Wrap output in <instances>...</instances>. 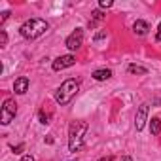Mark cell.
Segmentation results:
<instances>
[{
    "mask_svg": "<svg viewBox=\"0 0 161 161\" xmlns=\"http://www.w3.org/2000/svg\"><path fill=\"white\" fill-rule=\"evenodd\" d=\"M87 129H89V125L86 121H80V119L78 121H72L70 131H68V150L70 152H78L80 148L84 146Z\"/></svg>",
    "mask_w": 161,
    "mask_h": 161,
    "instance_id": "cell-1",
    "label": "cell"
},
{
    "mask_svg": "<svg viewBox=\"0 0 161 161\" xmlns=\"http://www.w3.org/2000/svg\"><path fill=\"white\" fill-rule=\"evenodd\" d=\"M47 29H49L47 21H44V19H40V17H32V19H29V21H25V23L21 25L19 32H21L23 38H27V40H34V38L42 36Z\"/></svg>",
    "mask_w": 161,
    "mask_h": 161,
    "instance_id": "cell-2",
    "label": "cell"
},
{
    "mask_svg": "<svg viewBox=\"0 0 161 161\" xmlns=\"http://www.w3.org/2000/svg\"><path fill=\"white\" fill-rule=\"evenodd\" d=\"M78 89H80L78 80H72V78H70V80H66V82H63L61 87L55 91V101H57L61 106H64V104H68V103L76 97Z\"/></svg>",
    "mask_w": 161,
    "mask_h": 161,
    "instance_id": "cell-3",
    "label": "cell"
},
{
    "mask_svg": "<svg viewBox=\"0 0 161 161\" xmlns=\"http://www.w3.org/2000/svg\"><path fill=\"white\" fill-rule=\"evenodd\" d=\"M15 114H17V103L14 99H6L4 106H2V114H0V123H2V125L12 123V119L15 118Z\"/></svg>",
    "mask_w": 161,
    "mask_h": 161,
    "instance_id": "cell-4",
    "label": "cell"
},
{
    "mask_svg": "<svg viewBox=\"0 0 161 161\" xmlns=\"http://www.w3.org/2000/svg\"><path fill=\"white\" fill-rule=\"evenodd\" d=\"M64 44H66V47H68L70 51H76L80 46L84 44V31H82V29H76V31L66 38V42H64Z\"/></svg>",
    "mask_w": 161,
    "mask_h": 161,
    "instance_id": "cell-5",
    "label": "cell"
},
{
    "mask_svg": "<svg viewBox=\"0 0 161 161\" xmlns=\"http://www.w3.org/2000/svg\"><path fill=\"white\" fill-rule=\"evenodd\" d=\"M76 64V57L74 55H61V57H57L55 61H53V70L55 72H59V70H64V68H68V66H74Z\"/></svg>",
    "mask_w": 161,
    "mask_h": 161,
    "instance_id": "cell-6",
    "label": "cell"
},
{
    "mask_svg": "<svg viewBox=\"0 0 161 161\" xmlns=\"http://www.w3.org/2000/svg\"><path fill=\"white\" fill-rule=\"evenodd\" d=\"M146 119H148V104H140L138 110H136V116H135V127H136V131L144 129Z\"/></svg>",
    "mask_w": 161,
    "mask_h": 161,
    "instance_id": "cell-7",
    "label": "cell"
},
{
    "mask_svg": "<svg viewBox=\"0 0 161 161\" xmlns=\"http://www.w3.org/2000/svg\"><path fill=\"white\" fill-rule=\"evenodd\" d=\"M14 91H15L17 95H25V93L29 91V78H27V76H21V78H17V80H15V84H14Z\"/></svg>",
    "mask_w": 161,
    "mask_h": 161,
    "instance_id": "cell-8",
    "label": "cell"
},
{
    "mask_svg": "<svg viewBox=\"0 0 161 161\" xmlns=\"http://www.w3.org/2000/svg\"><path fill=\"white\" fill-rule=\"evenodd\" d=\"M148 31H150V25H148L146 21H142V19H136V21H135V25H133V32H135V34L144 36Z\"/></svg>",
    "mask_w": 161,
    "mask_h": 161,
    "instance_id": "cell-9",
    "label": "cell"
},
{
    "mask_svg": "<svg viewBox=\"0 0 161 161\" xmlns=\"http://www.w3.org/2000/svg\"><path fill=\"white\" fill-rule=\"evenodd\" d=\"M93 78L97 80V82L108 80V78H112V70H110V68H99V70H95V72H93Z\"/></svg>",
    "mask_w": 161,
    "mask_h": 161,
    "instance_id": "cell-10",
    "label": "cell"
},
{
    "mask_svg": "<svg viewBox=\"0 0 161 161\" xmlns=\"http://www.w3.org/2000/svg\"><path fill=\"white\" fill-rule=\"evenodd\" d=\"M129 74H138V76H144V74H148V68H144V66H140V64H129Z\"/></svg>",
    "mask_w": 161,
    "mask_h": 161,
    "instance_id": "cell-11",
    "label": "cell"
},
{
    "mask_svg": "<svg viewBox=\"0 0 161 161\" xmlns=\"http://www.w3.org/2000/svg\"><path fill=\"white\" fill-rule=\"evenodd\" d=\"M150 131H152V135H159V133H161V119H159V118H152V121H150Z\"/></svg>",
    "mask_w": 161,
    "mask_h": 161,
    "instance_id": "cell-12",
    "label": "cell"
},
{
    "mask_svg": "<svg viewBox=\"0 0 161 161\" xmlns=\"http://www.w3.org/2000/svg\"><path fill=\"white\" fill-rule=\"evenodd\" d=\"M38 116H40V123H44V125H47V123H49V114H46L44 110H40V114H38Z\"/></svg>",
    "mask_w": 161,
    "mask_h": 161,
    "instance_id": "cell-13",
    "label": "cell"
},
{
    "mask_svg": "<svg viewBox=\"0 0 161 161\" xmlns=\"http://www.w3.org/2000/svg\"><path fill=\"white\" fill-rule=\"evenodd\" d=\"M112 6H114L112 0H101L99 2V8H112Z\"/></svg>",
    "mask_w": 161,
    "mask_h": 161,
    "instance_id": "cell-14",
    "label": "cell"
},
{
    "mask_svg": "<svg viewBox=\"0 0 161 161\" xmlns=\"http://www.w3.org/2000/svg\"><path fill=\"white\" fill-rule=\"evenodd\" d=\"M6 42H8V36H6V32L2 31V32H0V46L4 47V46H6Z\"/></svg>",
    "mask_w": 161,
    "mask_h": 161,
    "instance_id": "cell-15",
    "label": "cell"
},
{
    "mask_svg": "<svg viewBox=\"0 0 161 161\" xmlns=\"http://www.w3.org/2000/svg\"><path fill=\"white\" fill-rule=\"evenodd\" d=\"M104 36H106V31H101V32H99V34L95 36V42H99V40H103Z\"/></svg>",
    "mask_w": 161,
    "mask_h": 161,
    "instance_id": "cell-16",
    "label": "cell"
},
{
    "mask_svg": "<svg viewBox=\"0 0 161 161\" xmlns=\"http://www.w3.org/2000/svg\"><path fill=\"white\" fill-rule=\"evenodd\" d=\"M23 148H25L23 144H19V146H14V153H21V152H23Z\"/></svg>",
    "mask_w": 161,
    "mask_h": 161,
    "instance_id": "cell-17",
    "label": "cell"
},
{
    "mask_svg": "<svg viewBox=\"0 0 161 161\" xmlns=\"http://www.w3.org/2000/svg\"><path fill=\"white\" fill-rule=\"evenodd\" d=\"M155 42H161V23H159V29H157V34H155Z\"/></svg>",
    "mask_w": 161,
    "mask_h": 161,
    "instance_id": "cell-18",
    "label": "cell"
},
{
    "mask_svg": "<svg viewBox=\"0 0 161 161\" xmlns=\"http://www.w3.org/2000/svg\"><path fill=\"white\" fill-rule=\"evenodd\" d=\"M8 15H10V12H4V14H2V17H0V23H4V21L8 19Z\"/></svg>",
    "mask_w": 161,
    "mask_h": 161,
    "instance_id": "cell-19",
    "label": "cell"
},
{
    "mask_svg": "<svg viewBox=\"0 0 161 161\" xmlns=\"http://www.w3.org/2000/svg\"><path fill=\"white\" fill-rule=\"evenodd\" d=\"M21 161H34V157H32V155H23Z\"/></svg>",
    "mask_w": 161,
    "mask_h": 161,
    "instance_id": "cell-20",
    "label": "cell"
},
{
    "mask_svg": "<svg viewBox=\"0 0 161 161\" xmlns=\"http://www.w3.org/2000/svg\"><path fill=\"white\" fill-rule=\"evenodd\" d=\"M112 159H114V157H112V155H108V157H101L99 161H112Z\"/></svg>",
    "mask_w": 161,
    "mask_h": 161,
    "instance_id": "cell-21",
    "label": "cell"
},
{
    "mask_svg": "<svg viewBox=\"0 0 161 161\" xmlns=\"http://www.w3.org/2000/svg\"><path fill=\"white\" fill-rule=\"evenodd\" d=\"M121 161H133V157H129V155H125V157H123Z\"/></svg>",
    "mask_w": 161,
    "mask_h": 161,
    "instance_id": "cell-22",
    "label": "cell"
},
{
    "mask_svg": "<svg viewBox=\"0 0 161 161\" xmlns=\"http://www.w3.org/2000/svg\"><path fill=\"white\" fill-rule=\"evenodd\" d=\"M72 161H78V159H72Z\"/></svg>",
    "mask_w": 161,
    "mask_h": 161,
    "instance_id": "cell-23",
    "label": "cell"
}]
</instances>
